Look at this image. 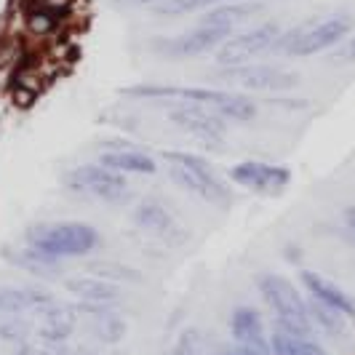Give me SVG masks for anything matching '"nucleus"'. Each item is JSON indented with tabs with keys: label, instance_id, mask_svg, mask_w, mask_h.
<instances>
[{
	"label": "nucleus",
	"instance_id": "nucleus-16",
	"mask_svg": "<svg viewBox=\"0 0 355 355\" xmlns=\"http://www.w3.org/2000/svg\"><path fill=\"white\" fill-rule=\"evenodd\" d=\"M40 318H43L40 320V339L49 342V345H62L75 329L78 310L70 307V304L51 302L49 307L40 310Z\"/></svg>",
	"mask_w": 355,
	"mask_h": 355
},
{
	"label": "nucleus",
	"instance_id": "nucleus-15",
	"mask_svg": "<svg viewBox=\"0 0 355 355\" xmlns=\"http://www.w3.org/2000/svg\"><path fill=\"white\" fill-rule=\"evenodd\" d=\"M53 297L35 286H0V315H17L21 310H43Z\"/></svg>",
	"mask_w": 355,
	"mask_h": 355
},
{
	"label": "nucleus",
	"instance_id": "nucleus-7",
	"mask_svg": "<svg viewBox=\"0 0 355 355\" xmlns=\"http://www.w3.org/2000/svg\"><path fill=\"white\" fill-rule=\"evenodd\" d=\"M67 187L75 193H83L96 200H105V203H125L131 193H128V182L123 174L105 168V166H78L67 174Z\"/></svg>",
	"mask_w": 355,
	"mask_h": 355
},
{
	"label": "nucleus",
	"instance_id": "nucleus-8",
	"mask_svg": "<svg viewBox=\"0 0 355 355\" xmlns=\"http://www.w3.org/2000/svg\"><path fill=\"white\" fill-rule=\"evenodd\" d=\"M168 118H171V123L177 125L179 131L190 134L200 144L222 150L227 125H225V118L219 112H214V110L203 105H179L168 112Z\"/></svg>",
	"mask_w": 355,
	"mask_h": 355
},
{
	"label": "nucleus",
	"instance_id": "nucleus-26",
	"mask_svg": "<svg viewBox=\"0 0 355 355\" xmlns=\"http://www.w3.org/2000/svg\"><path fill=\"white\" fill-rule=\"evenodd\" d=\"M27 334H30V323L24 318H0V339L24 342Z\"/></svg>",
	"mask_w": 355,
	"mask_h": 355
},
{
	"label": "nucleus",
	"instance_id": "nucleus-25",
	"mask_svg": "<svg viewBox=\"0 0 355 355\" xmlns=\"http://www.w3.org/2000/svg\"><path fill=\"white\" fill-rule=\"evenodd\" d=\"M171 355H206V342H203V334H200L198 329H187V331H182V337L177 339L174 353Z\"/></svg>",
	"mask_w": 355,
	"mask_h": 355
},
{
	"label": "nucleus",
	"instance_id": "nucleus-6",
	"mask_svg": "<svg viewBox=\"0 0 355 355\" xmlns=\"http://www.w3.org/2000/svg\"><path fill=\"white\" fill-rule=\"evenodd\" d=\"M281 24L275 21H262L257 27H251L246 33L230 35L219 49H216V64L219 67H238V64H249L254 56L272 51L275 40L281 37Z\"/></svg>",
	"mask_w": 355,
	"mask_h": 355
},
{
	"label": "nucleus",
	"instance_id": "nucleus-3",
	"mask_svg": "<svg viewBox=\"0 0 355 355\" xmlns=\"http://www.w3.org/2000/svg\"><path fill=\"white\" fill-rule=\"evenodd\" d=\"M353 30V19L337 14L329 19H310V21H300L297 27L281 33L275 40L272 53H286V56H313V53L329 51L339 46Z\"/></svg>",
	"mask_w": 355,
	"mask_h": 355
},
{
	"label": "nucleus",
	"instance_id": "nucleus-24",
	"mask_svg": "<svg viewBox=\"0 0 355 355\" xmlns=\"http://www.w3.org/2000/svg\"><path fill=\"white\" fill-rule=\"evenodd\" d=\"M225 0H158L153 6V11L158 17H182V14H193L200 8H214V6H222Z\"/></svg>",
	"mask_w": 355,
	"mask_h": 355
},
{
	"label": "nucleus",
	"instance_id": "nucleus-5",
	"mask_svg": "<svg viewBox=\"0 0 355 355\" xmlns=\"http://www.w3.org/2000/svg\"><path fill=\"white\" fill-rule=\"evenodd\" d=\"M163 158L168 160V177L182 190L193 193V196L209 200L214 206H227L230 203V190L225 187V182L216 177L211 163L193 153H163Z\"/></svg>",
	"mask_w": 355,
	"mask_h": 355
},
{
	"label": "nucleus",
	"instance_id": "nucleus-29",
	"mask_svg": "<svg viewBox=\"0 0 355 355\" xmlns=\"http://www.w3.org/2000/svg\"><path fill=\"white\" fill-rule=\"evenodd\" d=\"M345 227L350 232H355V206H347V209H345Z\"/></svg>",
	"mask_w": 355,
	"mask_h": 355
},
{
	"label": "nucleus",
	"instance_id": "nucleus-13",
	"mask_svg": "<svg viewBox=\"0 0 355 355\" xmlns=\"http://www.w3.org/2000/svg\"><path fill=\"white\" fill-rule=\"evenodd\" d=\"M230 331L232 337L238 339V345L251 347V350H259L265 355L270 353V342L265 337V326H262V315L254 310V307H238L230 318Z\"/></svg>",
	"mask_w": 355,
	"mask_h": 355
},
{
	"label": "nucleus",
	"instance_id": "nucleus-17",
	"mask_svg": "<svg viewBox=\"0 0 355 355\" xmlns=\"http://www.w3.org/2000/svg\"><path fill=\"white\" fill-rule=\"evenodd\" d=\"M67 291L75 294L80 302H94V304H115L121 300V288L110 284L105 278H89V275H78L67 281Z\"/></svg>",
	"mask_w": 355,
	"mask_h": 355
},
{
	"label": "nucleus",
	"instance_id": "nucleus-30",
	"mask_svg": "<svg viewBox=\"0 0 355 355\" xmlns=\"http://www.w3.org/2000/svg\"><path fill=\"white\" fill-rule=\"evenodd\" d=\"M288 251V257H286V259H288V262H300V249L294 251V249H286Z\"/></svg>",
	"mask_w": 355,
	"mask_h": 355
},
{
	"label": "nucleus",
	"instance_id": "nucleus-19",
	"mask_svg": "<svg viewBox=\"0 0 355 355\" xmlns=\"http://www.w3.org/2000/svg\"><path fill=\"white\" fill-rule=\"evenodd\" d=\"M134 222L142 230H150L155 232V235H163V238H168L171 232H179L171 211L163 203H158V200H142L137 206V211H134Z\"/></svg>",
	"mask_w": 355,
	"mask_h": 355
},
{
	"label": "nucleus",
	"instance_id": "nucleus-27",
	"mask_svg": "<svg viewBox=\"0 0 355 355\" xmlns=\"http://www.w3.org/2000/svg\"><path fill=\"white\" fill-rule=\"evenodd\" d=\"M329 62L334 67H345V64H355V35L342 40L339 46H334V51L329 53Z\"/></svg>",
	"mask_w": 355,
	"mask_h": 355
},
{
	"label": "nucleus",
	"instance_id": "nucleus-23",
	"mask_svg": "<svg viewBox=\"0 0 355 355\" xmlns=\"http://www.w3.org/2000/svg\"><path fill=\"white\" fill-rule=\"evenodd\" d=\"M89 270L94 272V275H102L105 281H125V284H142V272L139 270H134V267L128 265H121V262H110V259H105V262H91Z\"/></svg>",
	"mask_w": 355,
	"mask_h": 355
},
{
	"label": "nucleus",
	"instance_id": "nucleus-4",
	"mask_svg": "<svg viewBox=\"0 0 355 355\" xmlns=\"http://www.w3.org/2000/svg\"><path fill=\"white\" fill-rule=\"evenodd\" d=\"M259 294L265 297V302L272 307V313L278 315L275 318V329L286 331L291 337H313V320L307 313V302L300 297V291L286 281L284 275H272V272H262L259 275Z\"/></svg>",
	"mask_w": 355,
	"mask_h": 355
},
{
	"label": "nucleus",
	"instance_id": "nucleus-2",
	"mask_svg": "<svg viewBox=\"0 0 355 355\" xmlns=\"http://www.w3.org/2000/svg\"><path fill=\"white\" fill-rule=\"evenodd\" d=\"M27 249L37 251L46 259H64V257H83L99 246V232L83 222H46L33 225L24 232Z\"/></svg>",
	"mask_w": 355,
	"mask_h": 355
},
{
	"label": "nucleus",
	"instance_id": "nucleus-12",
	"mask_svg": "<svg viewBox=\"0 0 355 355\" xmlns=\"http://www.w3.org/2000/svg\"><path fill=\"white\" fill-rule=\"evenodd\" d=\"M265 11V3L259 0H246V3H222V6H214L209 8L203 17L198 19L200 27H216V30H230L249 21V19L259 17Z\"/></svg>",
	"mask_w": 355,
	"mask_h": 355
},
{
	"label": "nucleus",
	"instance_id": "nucleus-31",
	"mask_svg": "<svg viewBox=\"0 0 355 355\" xmlns=\"http://www.w3.org/2000/svg\"><path fill=\"white\" fill-rule=\"evenodd\" d=\"M219 355H238V350L232 347V350H222V353H219Z\"/></svg>",
	"mask_w": 355,
	"mask_h": 355
},
{
	"label": "nucleus",
	"instance_id": "nucleus-21",
	"mask_svg": "<svg viewBox=\"0 0 355 355\" xmlns=\"http://www.w3.org/2000/svg\"><path fill=\"white\" fill-rule=\"evenodd\" d=\"M3 257H6L8 262H14L17 267H21V270L33 272V275H49V272H56V267H59V262L46 259V257H40V254L33 249H21V251L6 249Z\"/></svg>",
	"mask_w": 355,
	"mask_h": 355
},
{
	"label": "nucleus",
	"instance_id": "nucleus-18",
	"mask_svg": "<svg viewBox=\"0 0 355 355\" xmlns=\"http://www.w3.org/2000/svg\"><path fill=\"white\" fill-rule=\"evenodd\" d=\"M99 166L118 174H155V160L139 150H110L99 155Z\"/></svg>",
	"mask_w": 355,
	"mask_h": 355
},
{
	"label": "nucleus",
	"instance_id": "nucleus-32",
	"mask_svg": "<svg viewBox=\"0 0 355 355\" xmlns=\"http://www.w3.org/2000/svg\"><path fill=\"white\" fill-rule=\"evenodd\" d=\"M134 3H153V0H134Z\"/></svg>",
	"mask_w": 355,
	"mask_h": 355
},
{
	"label": "nucleus",
	"instance_id": "nucleus-14",
	"mask_svg": "<svg viewBox=\"0 0 355 355\" xmlns=\"http://www.w3.org/2000/svg\"><path fill=\"white\" fill-rule=\"evenodd\" d=\"M300 278H302L304 288L310 291V297H313L315 302L326 304V307H331V310H337V313H342L345 318H353L355 315V302L339 288V286H334L331 281H326L323 275L313 272V270H302Z\"/></svg>",
	"mask_w": 355,
	"mask_h": 355
},
{
	"label": "nucleus",
	"instance_id": "nucleus-1",
	"mask_svg": "<svg viewBox=\"0 0 355 355\" xmlns=\"http://www.w3.org/2000/svg\"><path fill=\"white\" fill-rule=\"evenodd\" d=\"M121 94L137 96V99H179L187 105H203L219 112L225 121L246 123L257 115V105L243 94L232 91H214V89H179V86H131Z\"/></svg>",
	"mask_w": 355,
	"mask_h": 355
},
{
	"label": "nucleus",
	"instance_id": "nucleus-9",
	"mask_svg": "<svg viewBox=\"0 0 355 355\" xmlns=\"http://www.w3.org/2000/svg\"><path fill=\"white\" fill-rule=\"evenodd\" d=\"M222 80L249 91H288L300 83V75L275 64H238L219 72Z\"/></svg>",
	"mask_w": 355,
	"mask_h": 355
},
{
	"label": "nucleus",
	"instance_id": "nucleus-10",
	"mask_svg": "<svg viewBox=\"0 0 355 355\" xmlns=\"http://www.w3.org/2000/svg\"><path fill=\"white\" fill-rule=\"evenodd\" d=\"M230 179L259 196H281L291 182V171L286 166H272L262 160H243L230 168Z\"/></svg>",
	"mask_w": 355,
	"mask_h": 355
},
{
	"label": "nucleus",
	"instance_id": "nucleus-22",
	"mask_svg": "<svg viewBox=\"0 0 355 355\" xmlns=\"http://www.w3.org/2000/svg\"><path fill=\"white\" fill-rule=\"evenodd\" d=\"M307 313H310V320L320 326L326 334H331V337H339L342 331H345V315L337 313V310H331V307H326V304L320 302H313L307 304Z\"/></svg>",
	"mask_w": 355,
	"mask_h": 355
},
{
	"label": "nucleus",
	"instance_id": "nucleus-20",
	"mask_svg": "<svg viewBox=\"0 0 355 355\" xmlns=\"http://www.w3.org/2000/svg\"><path fill=\"white\" fill-rule=\"evenodd\" d=\"M270 353L272 355H329L323 347H318L313 339L291 337L286 331H278L270 337Z\"/></svg>",
	"mask_w": 355,
	"mask_h": 355
},
{
	"label": "nucleus",
	"instance_id": "nucleus-11",
	"mask_svg": "<svg viewBox=\"0 0 355 355\" xmlns=\"http://www.w3.org/2000/svg\"><path fill=\"white\" fill-rule=\"evenodd\" d=\"M232 33L230 30H216V27H200L190 33H182L174 37H155L153 40V51L171 56V59H187V56H198V53H209L219 49Z\"/></svg>",
	"mask_w": 355,
	"mask_h": 355
},
{
	"label": "nucleus",
	"instance_id": "nucleus-28",
	"mask_svg": "<svg viewBox=\"0 0 355 355\" xmlns=\"http://www.w3.org/2000/svg\"><path fill=\"white\" fill-rule=\"evenodd\" d=\"M53 24H56V19H53V14H49V11H35V14H30V27H33L35 33H49V30H53Z\"/></svg>",
	"mask_w": 355,
	"mask_h": 355
}]
</instances>
